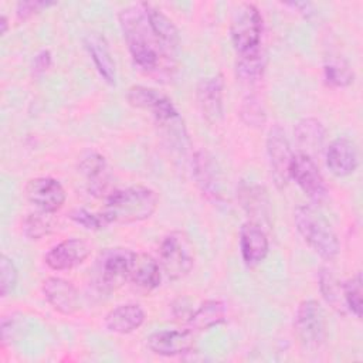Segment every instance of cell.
Returning <instances> with one entry per match:
<instances>
[{
    "label": "cell",
    "mask_w": 363,
    "mask_h": 363,
    "mask_svg": "<svg viewBox=\"0 0 363 363\" xmlns=\"http://www.w3.org/2000/svg\"><path fill=\"white\" fill-rule=\"evenodd\" d=\"M51 67V54L47 50L40 51L33 61V71L35 75L44 74Z\"/></svg>",
    "instance_id": "36"
},
{
    "label": "cell",
    "mask_w": 363,
    "mask_h": 363,
    "mask_svg": "<svg viewBox=\"0 0 363 363\" xmlns=\"http://www.w3.org/2000/svg\"><path fill=\"white\" fill-rule=\"evenodd\" d=\"M319 291L323 299L339 313H345L347 311L343 299V286L342 282L332 274L330 269L322 268L319 272Z\"/></svg>",
    "instance_id": "28"
},
{
    "label": "cell",
    "mask_w": 363,
    "mask_h": 363,
    "mask_svg": "<svg viewBox=\"0 0 363 363\" xmlns=\"http://www.w3.org/2000/svg\"><path fill=\"white\" fill-rule=\"evenodd\" d=\"M193 174L201 193L211 201L218 203L224 199L223 194V173L207 150H197L193 157Z\"/></svg>",
    "instance_id": "11"
},
{
    "label": "cell",
    "mask_w": 363,
    "mask_h": 363,
    "mask_svg": "<svg viewBox=\"0 0 363 363\" xmlns=\"http://www.w3.org/2000/svg\"><path fill=\"white\" fill-rule=\"evenodd\" d=\"M26 197L38 210L45 213L58 211L67 199L62 184L52 177H35L26 184Z\"/></svg>",
    "instance_id": "12"
},
{
    "label": "cell",
    "mask_w": 363,
    "mask_h": 363,
    "mask_svg": "<svg viewBox=\"0 0 363 363\" xmlns=\"http://www.w3.org/2000/svg\"><path fill=\"white\" fill-rule=\"evenodd\" d=\"M240 116L242 122L247 123V126H252V128H259L267 121L264 105L254 95H248L242 99L240 106Z\"/></svg>",
    "instance_id": "32"
},
{
    "label": "cell",
    "mask_w": 363,
    "mask_h": 363,
    "mask_svg": "<svg viewBox=\"0 0 363 363\" xmlns=\"http://www.w3.org/2000/svg\"><path fill=\"white\" fill-rule=\"evenodd\" d=\"M18 271L11 258L1 254L0 258V295L3 298L9 296L17 286Z\"/></svg>",
    "instance_id": "33"
},
{
    "label": "cell",
    "mask_w": 363,
    "mask_h": 363,
    "mask_svg": "<svg viewBox=\"0 0 363 363\" xmlns=\"http://www.w3.org/2000/svg\"><path fill=\"white\" fill-rule=\"evenodd\" d=\"M91 254V245L81 238H67L45 254L44 261L54 271H67L81 265Z\"/></svg>",
    "instance_id": "14"
},
{
    "label": "cell",
    "mask_w": 363,
    "mask_h": 363,
    "mask_svg": "<svg viewBox=\"0 0 363 363\" xmlns=\"http://www.w3.org/2000/svg\"><path fill=\"white\" fill-rule=\"evenodd\" d=\"M294 333L306 349H318L328 335L325 311L315 299L302 301L294 316Z\"/></svg>",
    "instance_id": "6"
},
{
    "label": "cell",
    "mask_w": 363,
    "mask_h": 363,
    "mask_svg": "<svg viewBox=\"0 0 363 363\" xmlns=\"http://www.w3.org/2000/svg\"><path fill=\"white\" fill-rule=\"evenodd\" d=\"M269 241L265 230L252 221H245L240 228V251L247 267L254 268L268 255Z\"/></svg>",
    "instance_id": "16"
},
{
    "label": "cell",
    "mask_w": 363,
    "mask_h": 363,
    "mask_svg": "<svg viewBox=\"0 0 363 363\" xmlns=\"http://www.w3.org/2000/svg\"><path fill=\"white\" fill-rule=\"evenodd\" d=\"M159 265L170 279L186 277L194 267V248L183 231H172L159 245Z\"/></svg>",
    "instance_id": "5"
},
{
    "label": "cell",
    "mask_w": 363,
    "mask_h": 363,
    "mask_svg": "<svg viewBox=\"0 0 363 363\" xmlns=\"http://www.w3.org/2000/svg\"><path fill=\"white\" fill-rule=\"evenodd\" d=\"M162 268L159 262L146 252H136L133 268L130 272V279L136 288L150 292L159 286L162 279Z\"/></svg>",
    "instance_id": "23"
},
{
    "label": "cell",
    "mask_w": 363,
    "mask_h": 363,
    "mask_svg": "<svg viewBox=\"0 0 363 363\" xmlns=\"http://www.w3.org/2000/svg\"><path fill=\"white\" fill-rule=\"evenodd\" d=\"M119 24L133 62L146 72H156L173 58L160 38L156 35L146 11L145 3L128 6L119 11Z\"/></svg>",
    "instance_id": "1"
},
{
    "label": "cell",
    "mask_w": 363,
    "mask_h": 363,
    "mask_svg": "<svg viewBox=\"0 0 363 363\" xmlns=\"http://www.w3.org/2000/svg\"><path fill=\"white\" fill-rule=\"evenodd\" d=\"M289 179L295 180L299 189L316 204L328 197V187L315 159L303 153H294Z\"/></svg>",
    "instance_id": "8"
},
{
    "label": "cell",
    "mask_w": 363,
    "mask_h": 363,
    "mask_svg": "<svg viewBox=\"0 0 363 363\" xmlns=\"http://www.w3.org/2000/svg\"><path fill=\"white\" fill-rule=\"evenodd\" d=\"M227 313L225 303L220 299L204 301L187 319V326L190 330H206L224 322Z\"/></svg>",
    "instance_id": "25"
},
{
    "label": "cell",
    "mask_w": 363,
    "mask_h": 363,
    "mask_svg": "<svg viewBox=\"0 0 363 363\" xmlns=\"http://www.w3.org/2000/svg\"><path fill=\"white\" fill-rule=\"evenodd\" d=\"M126 101L133 108L149 111L157 125L180 116L176 106L166 95L145 85H132L126 92Z\"/></svg>",
    "instance_id": "10"
},
{
    "label": "cell",
    "mask_w": 363,
    "mask_h": 363,
    "mask_svg": "<svg viewBox=\"0 0 363 363\" xmlns=\"http://www.w3.org/2000/svg\"><path fill=\"white\" fill-rule=\"evenodd\" d=\"M264 67H265V57L262 51L252 55L238 57L235 64L237 77L242 82H248V84L257 82L262 77Z\"/></svg>",
    "instance_id": "29"
},
{
    "label": "cell",
    "mask_w": 363,
    "mask_h": 363,
    "mask_svg": "<svg viewBox=\"0 0 363 363\" xmlns=\"http://www.w3.org/2000/svg\"><path fill=\"white\" fill-rule=\"evenodd\" d=\"M136 252L129 248H108L96 259V284L101 289L112 291L130 279Z\"/></svg>",
    "instance_id": "7"
},
{
    "label": "cell",
    "mask_w": 363,
    "mask_h": 363,
    "mask_svg": "<svg viewBox=\"0 0 363 363\" xmlns=\"http://www.w3.org/2000/svg\"><path fill=\"white\" fill-rule=\"evenodd\" d=\"M224 78L221 74L201 78L196 86L197 105L203 118L214 125L223 119Z\"/></svg>",
    "instance_id": "13"
},
{
    "label": "cell",
    "mask_w": 363,
    "mask_h": 363,
    "mask_svg": "<svg viewBox=\"0 0 363 363\" xmlns=\"http://www.w3.org/2000/svg\"><path fill=\"white\" fill-rule=\"evenodd\" d=\"M79 172L89 183V191L95 196L105 191L108 184V164L105 157L98 152H86L78 163Z\"/></svg>",
    "instance_id": "24"
},
{
    "label": "cell",
    "mask_w": 363,
    "mask_h": 363,
    "mask_svg": "<svg viewBox=\"0 0 363 363\" xmlns=\"http://www.w3.org/2000/svg\"><path fill=\"white\" fill-rule=\"evenodd\" d=\"M43 294L47 302L61 315H74L79 308V295L71 281L48 277L43 281Z\"/></svg>",
    "instance_id": "17"
},
{
    "label": "cell",
    "mask_w": 363,
    "mask_h": 363,
    "mask_svg": "<svg viewBox=\"0 0 363 363\" xmlns=\"http://www.w3.org/2000/svg\"><path fill=\"white\" fill-rule=\"evenodd\" d=\"M286 6H291L294 9H299L301 10L299 13H302L305 17H309L313 13L312 4H309V3H288Z\"/></svg>",
    "instance_id": "38"
},
{
    "label": "cell",
    "mask_w": 363,
    "mask_h": 363,
    "mask_svg": "<svg viewBox=\"0 0 363 363\" xmlns=\"http://www.w3.org/2000/svg\"><path fill=\"white\" fill-rule=\"evenodd\" d=\"M191 312L193 311H190L186 298H179V299H176L173 302V315L177 319H186V322H187V319L191 315Z\"/></svg>",
    "instance_id": "37"
},
{
    "label": "cell",
    "mask_w": 363,
    "mask_h": 363,
    "mask_svg": "<svg viewBox=\"0 0 363 363\" xmlns=\"http://www.w3.org/2000/svg\"><path fill=\"white\" fill-rule=\"evenodd\" d=\"M145 6H146L149 21H150L156 35L160 38V41L169 50L176 51L179 41H180V35H179V30L174 26V23L156 6H153L150 3H145Z\"/></svg>",
    "instance_id": "26"
},
{
    "label": "cell",
    "mask_w": 363,
    "mask_h": 363,
    "mask_svg": "<svg viewBox=\"0 0 363 363\" xmlns=\"http://www.w3.org/2000/svg\"><path fill=\"white\" fill-rule=\"evenodd\" d=\"M85 48L101 78L115 86L116 85V64L109 50L105 37L99 33H88L84 38Z\"/></svg>",
    "instance_id": "20"
},
{
    "label": "cell",
    "mask_w": 363,
    "mask_h": 363,
    "mask_svg": "<svg viewBox=\"0 0 363 363\" xmlns=\"http://www.w3.org/2000/svg\"><path fill=\"white\" fill-rule=\"evenodd\" d=\"M326 129L323 123L315 118H303L294 128L295 142L299 153L308 155L312 159L319 156L323 147Z\"/></svg>",
    "instance_id": "22"
},
{
    "label": "cell",
    "mask_w": 363,
    "mask_h": 363,
    "mask_svg": "<svg viewBox=\"0 0 363 363\" xmlns=\"http://www.w3.org/2000/svg\"><path fill=\"white\" fill-rule=\"evenodd\" d=\"M238 200L241 207L250 217V221L264 227H271L272 206L268 191L264 186L252 183H241L238 189Z\"/></svg>",
    "instance_id": "15"
},
{
    "label": "cell",
    "mask_w": 363,
    "mask_h": 363,
    "mask_svg": "<svg viewBox=\"0 0 363 363\" xmlns=\"http://www.w3.org/2000/svg\"><path fill=\"white\" fill-rule=\"evenodd\" d=\"M71 220L79 225H82L86 230H101L104 227H106V223L104 221L101 213L95 214L88 211L86 208H75L71 211L69 214Z\"/></svg>",
    "instance_id": "34"
},
{
    "label": "cell",
    "mask_w": 363,
    "mask_h": 363,
    "mask_svg": "<svg viewBox=\"0 0 363 363\" xmlns=\"http://www.w3.org/2000/svg\"><path fill=\"white\" fill-rule=\"evenodd\" d=\"M55 3L52 1H43V0H30V1H20L17 3L16 7V16L18 20H27L30 17H33L34 14L40 13L41 10L54 6Z\"/></svg>",
    "instance_id": "35"
},
{
    "label": "cell",
    "mask_w": 363,
    "mask_h": 363,
    "mask_svg": "<svg viewBox=\"0 0 363 363\" xmlns=\"http://www.w3.org/2000/svg\"><path fill=\"white\" fill-rule=\"evenodd\" d=\"M294 221L302 240L323 259L330 261L337 257L340 244L336 233L325 216L313 206L303 204L295 208Z\"/></svg>",
    "instance_id": "3"
},
{
    "label": "cell",
    "mask_w": 363,
    "mask_h": 363,
    "mask_svg": "<svg viewBox=\"0 0 363 363\" xmlns=\"http://www.w3.org/2000/svg\"><path fill=\"white\" fill-rule=\"evenodd\" d=\"M343 299L347 311L357 319L362 318V274L356 272L353 277L342 282Z\"/></svg>",
    "instance_id": "31"
},
{
    "label": "cell",
    "mask_w": 363,
    "mask_h": 363,
    "mask_svg": "<svg viewBox=\"0 0 363 363\" xmlns=\"http://www.w3.org/2000/svg\"><path fill=\"white\" fill-rule=\"evenodd\" d=\"M267 156L271 169V177L277 189L282 190L289 182V169L294 152L285 130L274 125L267 136Z\"/></svg>",
    "instance_id": "9"
},
{
    "label": "cell",
    "mask_w": 363,
    "mask_h": 363,
    "mask_svg": "<svg viewBox=\"0 0 363 363\" xmlns=\"http://www.w3.org/2000/svg\"><path fill=\"white\" fill-rule=\"evenodd\" d=\"M146 319V313L138 303H122L111 309L105 316V326L109 332L128 335L139 329Z\"/></svg>",
    "instance_id": "21"
},
{
    "label": "cell",
    "mask_w": 363,
    "mask_h": 363,
    "mask_svg": "<svg viewBox=\"0 0 363 363\" xmlns=\"http://www.w3.org/2000/svg\"><path fill=\"white\" fill-rule=\"evenodd\" d=\"M262 16L251 3H238L231 14L230 37L237 57L252 55L261 50Z\"/></svg>",
    "instance_id": "4"
},
{
    "label": "cell",
    "mask_w": 363,
    "mask_h": 363,
    "mask_svg": "<svg viewBox=\"0 0 363 363\" xmlns=\"http://www.w3.org/2000/svg\"><path fill=\"white\" fill-rule=\"evenodd\" d=\"M0 26H1V30H0V33L4 35V34L7 33V28H9V24H7V17H6L4 14H1V17H0Z\"/></svg>",
    "instance_id": "39"
},
{
    "label": "cell",
    "mask_w": 363,
    "mask_h": 363,
    "mask_svg": "<svg viewBox=\"0 0 363 363\" xmlns=\"http://www.w3.org/2000/svg\"><path fill=\"white\" fill-rule=\"evenodd\" d=\"M150 352L159 356H179L194 346V335L190 329L159 330L152 333L146 342Z\"/></svg>",
    "instance_id": "18"
},
{
    "label": "cell",
    "mask_w": 363,
    "mask_h": 363,
    "mask_svg": "<svg viewBox=\"0 0 363 363\" xmlns=\"http://www.w3.org/2000/svg\"><path fill=\"white\" fill-rule=\"evenodd\" d=\"M157 193L147 186H129L109 193L99 211L106 225L143 221L156 211Z\"/></svg>",
    "instance_id": "2"
},
{
    "label": "cell",
    "mask_w": 363,
    "mask_h": 363,
    "mask_svg": "<svg viewBox=\"0 0 363 363\" xmlns=\"http://www.w3.org/2000/svg\"><path fill=\"white\" fill-rule=\"evenodd\" d=\"M325 160L332 174L337 177H345L356 170L359 156L353 142L346 138H337L332 140L326 147Z\"/></svg>",
    "instance_id": "19"
},
{
    "label": "cell",
    "mask_w": 363,
    "mask_h": 363,
    "mask_svg": "<svg viewBox=\"0 0 363 363\" xmlns=\"http://www.w3.org/2000/svg\"><path fill=\"white\" fill-rule=\"evenodd\" d=\"M323 77L328 85L345 88L353 82V69L349 62L339 55H329L323 64Z\"/></svg>",
    "instance_id": "27"
},
{
    "label": "cell",
    "mask_w": 363,
    "mask_h": 363,
    "mask_svg": "<svg viewBox=\"0 0 363 363\" xmlns=\"http://www.w3.org/2000/svg\"><path fill=\"white\" fill-rule=\"evenodd\" d=\"M50 213L37 211L30 213L23 220V233L30 240H40L44 235H48L52 230V223L48 216Z\"/></svg>",
    "instance_id": "30"
}]
</instances>
